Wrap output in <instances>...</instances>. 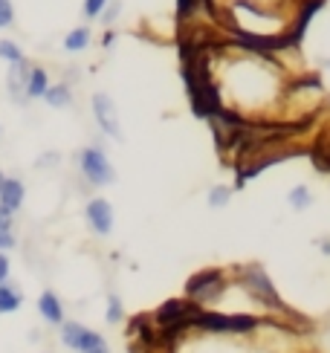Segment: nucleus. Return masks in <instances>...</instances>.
I'll return each mask as SVG.
<instances>
[{
	"label": "nucleus",
	"mask_w": 330,
	"mask_h": 353,
	"mask_svg": "<svg viewBox=\"0 0 330 353\" xmlns=\"http://www.w3.org/2000/svg\"><path fill=\"white\" fill-rule=\"evenodd\" d=\"M61 342L76 353H110L108 342H104L96 330L79 325V321H64L61 325Z\"/></svg>",
	"instance_id": "nucleus-1"
},
{
	"label": "nucleus",
	"mask_w": 330,
	"mask_h": 353,
	"mask_svg": "<svg viewBox=\"0 0 330 353\" xmlns=\"http://www.w3.org/2000/svg\"><path fill=\"white\" fill-rule=\"evenodd\" d=\"M79 163H81V174H84L87 183L110 185L116 180V171L110 165V159L104 157V151H99V148H84L81 157H79Z\"/></svg>",
	"instance_id": "nucleus-2"
},
{
	"label": "nucleus",
	"mask_w": 330,
	"mask_h": 353,
	"mask_svg": "<svg viewBox=\"0 0 330 353\" xmlns=\"http://www.w3.org/2000/svg\"><path fill=\"white\" fill-rule=\"evenodd\" d=\"M244 284H246V290H249L258 301H264V304H269V307H275V310H281L278 292H275L273 281H269L266 272H264L261 267H249V270H244Z\"/></svg>",
	"instance_id": "nucleus-3"
},
{
	"label": "nucleus",
	"mask_w": 330,
	"mask_h": 353,
	"mask_svg": "<svg viewBox=\"0 0 330 353\" xmlns=\"http://www.w3.org/2000/svg\"><path fill=\"white\" fill-rule=\"evenodd\" d=\"M220 292H223V275H220L217 270L200 272V275H194L191 281H188V296H191L194 301H200V304L217 299Z\"/></svg>",
	"instance_id": "nucleus-4"
},
{
	"label": "nucleus",
	"mask_w": 330,
	"mask_h": 353,
	"mask_svg": "<svg viewBox=\"0 0 330 353\" xmlns=\"http://www.w3.org/2000/svg\"><path fill=\"white\" fill-rule=\"evenodd\" d=\"M93 113H96V122L108 137L113 139H122V128H119V116H116V105L110 101V96L96 93L93 96Z\"/></svg>",
	"instance_id": "nucleus-5"
},
{
	"label": "nucleus",
	"mask_w": 330,
	"mask_h": 353,
	"mask_svg": "<svg viewBox=\"0 0 330 353\" xmlns=\"http://www.w3.org/2000/svg\"><path fill=\"white\" fill-rule=\"evenodd\" d=\"M87 223L93 226L96 234H110L113 232V205L104 197L90 200L87 203Z\"/></svg>",
	"instance_id": "nucleus-6"
},
{
	"label": "nucleus",
	"mask_w": 330,
	"mask_h": 353,
	"mask_svg": "<svg viewBox=\"0 0 330 353\" xmlns=\"http://www.w3.org/2000/svg\"><path fill=\"white\" fill-rule=\"evenodd\" d=\"M23 197H26V188L21 180H14V176H6L3 185H0V205H3L6 212H18L23 205Z\"/></svg>",
	"instance_id": "nucleus-7"
},
{
	"label": "nucleus",
	"mask_w": 330,
	"mask_h": 353,
	"mask_svg": "<svg viewBox=\"0 0 330 353\" xmlns=\"http://www.w3.org/2000/svg\"><path fill=\"white\" fill-rule=\"evenodd\" d=\"M29 70H32V64H29L26 58L9 67V81H6V87H9V93H12V99L18 101V105H23V99H26V96H23V87H26Z\"/></svg>",
	"instance_id": "nucleus-8"
},
{
	"label": "nucleus",
	"mask_w": 330,
	"mask_h": 353,
	"mask_svg": "<svg viewBox=\"0 0 330 353\" xmlns=\"http://www.w3.org/2000/svg\"><path fill=\"white\" fill-rule=\"evenodd\" d=\"M38 313L43 316V321H50V325H64V304L58 301L55 292H41L38 299Z\"/></svg>",
	"instance_id": "nucleus-9"
},
{
	"label": "nucleus",
	"mask_w": 330,
	"mask_h": 353,
	"mask_svg": "<svg viewBox=\"0 0 330 353\" xmlns=\"http://www.w3.org/2000/svg\"><path fill=\"white\" fill-rule=\"evenodd\" d=\"M47 70L43 67H32L29 70V76H26V87H23V96L26 99H43V93H47Z\"/></svg>",
	"instance_id": "nucleus-10"
},
{
	"label": "nucleus",
	"mask_w": 330,
	"mask_h": 353,
	"mask_svg": "<svg viewBox=\"0 0 330 353\" xmlns=\"http://www.w3.org/2000/svg\"><path fill=\"white\" fill-rule=\"evenodd\" d=\"M21 304H23V296H21V290L14 287V284H0V316H6V313H14V310H21Z\"/></svg>",
	"instance_id": "nucleus-11"
},
{
	"label": "nucleus",
	"mask_w": 330,
	"mask_h": 353,
	"mask_svg": "<svg viewBox=\"0 0 330 353\" xmlns=\"http://www.w3.org/2000/svg\"><path fill=\"white\" fill-rule=\"evenodd\" d=\"M43 99H47V105L50 108H70V101H72V93H70V84H52L47 87V93H43Z\"/></svg>",
	"instance_id": "nucleus-12"
},
{
	"label": "nucleus",
	"mask_w": 330,
	"mask_h": 353,
	"mask_svg": "<svg viewBox=\"0 0 330 353\" xmlns=\"http://www.w3.org/2000/svg\"><path fill=\"white\" fill-rule=\"evenodd\" d=\"M87 43H90V29H87V26L72 29V32H67V38H64V47H67L70 52H81Z\"/></svg>",
	"instance_id": "nucleus-13"
},
{
	"label": "nucleus",
	"mask_w": 330,
	"mask_h": 353,
	"mask_svg": "<svg viewBox=\"0 0 330 353\" xmlns=\"http://www.w3.org/2000/svg\"><path fill=\"white\" fill-rule=\"evenodd\" d=\"M0 58L9 61V64H18V61H23V52H21V47L14 41L3 38V41H0Z\"/></svg>",
	"instance_id": "nucleus-14"
},
{
	"label": "nucleus",
	"mask_w": 330,
	"mask_h": 353,
	"mask_svg": "<svg viewBox=\"0 0 330 353\" xmlns=\"http://www.w3.org/2000/svg\"><path fill=\"white\" fill-rule=\"evenodd\" d=\"M310 203H313V194H310L307 185H295V188L290 191V205H293V209L302 212V209H307Z\"/></svg>",
	"instance_id": "nucleus-15"
},
{
	"label": "nucleus",
	"mask_w": 330,
	"mask_h": 353,
	"mask_svg": "<svg viewBox=\"0 0 330 353\" xmlns=\"http://www.w3.org/2000/svg\"><path fill=\"white\" fill-rule=\"evenodd\" d=\"M229 200H232V188L229 185H215L212 191H208V205H212V209H223Z\"/></svg>",
	"instance_id": "nucleus-16"
},
{
	"label": "nucleus",
	"mask_w": 330,
	"mask_h": 353,
	"mask_svg": "<svg viewBox=\"0 0 330 353\" xmlns=\"http://www.w3.org/2000/svg\"><path fill=\"white\" fill-rule=\"evenodd\" d=\"M12 21H14V6H12V0H0V29L12 26Z\"/></svg>",
	"instance_id": "nucleus-17"
},
{
	"label": "nucleus",
	"mask_w": 330,
	"mask_h": 353,
	"mask_svg": "<svg viewBox=\"0 0 330 353\" xmlns=\"http://www.w3.org/2000/svg\"><path fill=\"white\" fill-rule=\"evenodd\" d=\"M108 321H113V325L116 321H122V301H119L116 296L108 299Z\"/></svg>",
	"instance_id": "nucleus-18"
},
{
	"label": "nucleus",
	"mask_w": 330,
	"mask_h": 353,
	"mask_svg": "<svg viewBox=\"0 0 330 353\" xmlns=\"http://www.w3.org/2000/svg\"><path fill=\"white\" fill-rule=\"evenodd\" d=\"M104 6H108V0H84V14L87 18H99Z\"/></svg>",
	"instance_id": "nucleus-19"
},
{
	"label": "nucleus",
	"mask_w": 330,
	"mask_h": 353,
	"mask_svg": "<svg viewBox=\"0 0 330 353\" xmlns=\"http://www.w3.org/2000/svg\"><path fill=\"white\" fill-rule=\"evenodd\" d=\"M14 234L12 232H0V252H6V249H14Z\"/></svg>",
	"instance_id": "nucleus-20"
},
{
	"label": "nucleus",
	"mask_w": 330,
	"mask_h": 353,
	"mask_svg": "<svg viewBox=\"0 0 330 353\" xmlns=\"http://www.w3.org/2000/svg\"><path fill=\"white\" fill-rule=\"evenodd\" d=\"M9 270H12V263H9V258L0 252V284H6L9 281Z\"/></svg>",
	"instance_id": "nucleus-21"
},
{
	"label": "nucleus",
	"mask_w": 330,
	"mask_h": 353,
	"mask_svg": "<svg viewBox=\"0 0 330 353\" xmlns=\"http://www.w3.org/2000/svg\"><path fill=\"white\" fill-rule=\"evenodd\" d=\"M0 232H12V212L0 205Z\"/></svg>",
	"instance_id": "nucleus-22"
},
{
	"label": "nucleus",
	"mask_w": 330,
	"mask_h": 353,
	"mask_svg": "<svg viewBox=\"0 0 330 353\" xmlns=\"http://www.w3.org/2000/svg\"><path fill=\"white\" fill-rule=\"evenodd\" d=\"M119 9H122V6H119V3H110V6H108V12H104V21H108V23H110V21H116V14H119Z\"/></svg>",
	"instance_id": "nucleus-23"
},
{
	"label": "nucleus",
	"mask_w": 330,
	"mask_h": 353,
	"mask_svg": "<svg viewBox=\"0 0 330 353\" xmlns=\"http://www.w3.org/2000/svg\"><path fill=\"white\" fill-rule=\"evenodd\" d=\"M3 180H6V176H3V171H0V185H3Z\"/></svg>",
	"instance_id": "nucleus-24"
},
{
	"label": "nucleus",
	"mask_w": 330,
	"mask_h": 353,
	"mask_svg": "<svg viewBox=\"0 0 330 353\" xmlns=\"http://www.w3.org/2000/svg\"><path fill=\"white\" fill-rule=\"evenodd\" d=\"M0 139H3V128H0Z\"/></svg>",
	"instance_id": "nucleus-25"
}]
</instances>
